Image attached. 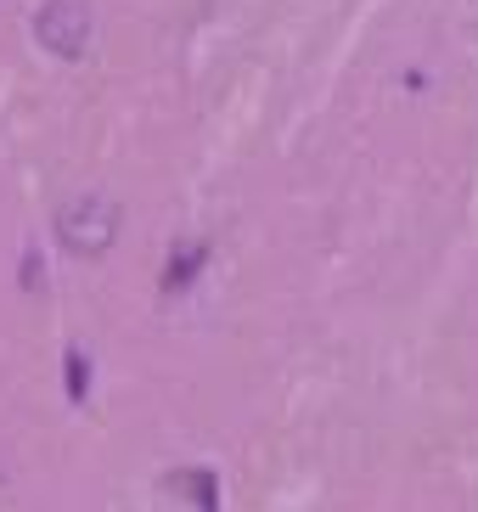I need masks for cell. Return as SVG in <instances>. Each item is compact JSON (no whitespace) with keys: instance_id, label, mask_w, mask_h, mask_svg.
I'll return each mask as SVG.
<instances>
[{"instance_id":"cell-1","label":"cell","mask_w":478,"mask_h":512,"mask_svg":"<svg viewBox=\"0 0 478 512\" xmlns=\"http://www.w3.org/2000/svg\"><path fill=\"white\" fill-rule=\"evenodd\" d=\"M57 237L74 259H102L113 248V237H119V209L107 197L85 192V197H74V203L57 209Z\"/></svg>"},{"instance_id":"cell-2","label":"cell","mask_w":478,"mask_h":512,"mask_svg":"<svg viewBox=\"0 0 478 512\" xmlns=\"http://www.w3.org/2000/svg\"><path fill=\"white\" fill-rule=\"evenodd\" d=\"M34 40H40L51 57H62V62L85 57V46H90L85 0H45L40 12H34Z\"/></svg>"},{"instance_id":"cell-3","label":"cell","mask_w":478,"mask_h":512,"mask_svg":"<svg viewBox=\"0 0 478 512\" xmlns=\"http://www.w3.org/2000/svg\"><path fill=\"white\" fill-rule=\"evenodd\" d=\"M203 259H209V248H197V242L175 248V254H169V271H164V287H186L197 271H203Z\"/></svg>"},{"instance_id":"cell-4","label":"cell","mask_w":478,"mask_h":512,"mask_svg":"<svg viewBox=\"0 0 478 512\" xmlns=\"http://www.w3.org/2000/svg\"><path fill=\"white\" fill-rule=\"evenodd\" d=\"M169 484H180V490H192V496H197V507H203V512H214V490H209V473H186V479H169Z\"/></svg>"},{"instance_id":"cell-5","label":"cell","mask_w":478,"mask_h":512,"mask_svg":"<svg viewBox=\"0 0 478 512\" xmlns=\"http://www.w3.org/2000/svg\"><path fill=\"white\" fill-rule=\"evenodd\" d=\"M85 389H90V366H85V355H68V400H85Z\"/></svg>"}]
</instances>
